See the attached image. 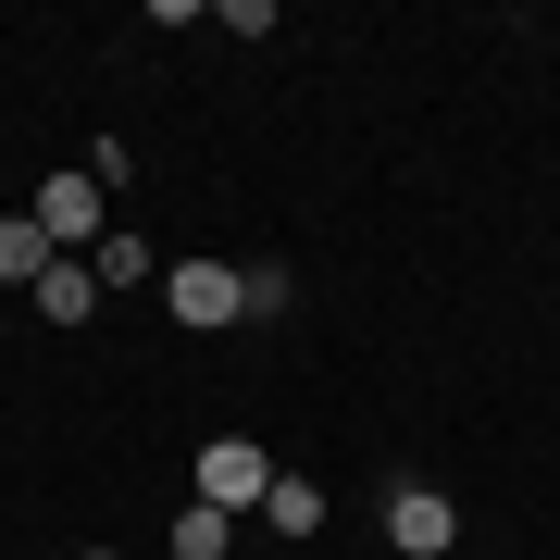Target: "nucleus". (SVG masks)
I'll use <instances>...</instances> for the list:
<instances>
[{
  "instance_id": "nucleus-3",
  "label": "nucleus",
  "mask_w": 560,
  "mask_h": 560,
  "mask_svg": "<svg viewBox=\"0 0 560 560\" xmlns=\"http://www.w3.org/2000/svg\"><path fill=\"white\" fill-rule=\"evenodd\" d=\"M38 237L75 261V249H101V175H50L38 187Z\"/></svg>"
},
{
  "instance_id": "nucleus-2",
  "label": "nucleus",
  "mask_w": 560,
  "mask_h": 560,
  "mask_svg": "<svg viewBox=\"0 0 560 560\" xmlns=\"http://www.w3.org/2000/svg\"><path fill=\"white\" fill-rule=\"evenodd\" d=\"M162 300H175L187 337H212V324H237V261H175V275H162Z\"/></svg>"
},
{
  "instance_id": "nucleus-4",
  "label": "nucleus",
  "mask_w": 560,
  "mask_h": 560,
  "mask_svg": "<svg viewBox=\"0 0 560 560\" xmlns=\"http://www.w3.org/2000/svg\"><path fill=\"white\" fill-rule=\"evenodd\" d=\"M261 486H275V460H261L249 436H212L200 448V499L212 511H261Z\"/></svg>"
},
{
  "instance_id": "nucleus-1",
  "label": "nucleus",
  "mask_w": 560,
  "mask_h": 560,
  "mask_svg": "<svg viewBox=\"0 0 560 560\" xmlns=\"http://www.w3.org/2000/svg\"><path fill=\"white\" fill-rule=\"evenodd\" d=\"M386 536H399V560H448L460 548V511L436 499V486H386Z\"/></svg>"
},
{
  "instance_id": "nucleus-5",
  "label": "nucleus",
  "mask_w": 560,
  "mask_h": 560,
  "mask_svg": "<svg viewBox=\"0 0 560 560\" xmlns=\"http://www.w3.org/2000/svg\"><path fill=\"white\" fill-rule=\"evenodd\" d=\"M25 300H38V324H88V312H101V275H88V261H50Z\"/></svg>"
},
{
  "instance_id": "nucleus-8",
  "label": "nucleus",
  "mask_w": 560,
  "mask_h": 560,
  "mask_svg": "<svg viewBox=\"0 0 560 560\" xmlns=\"http://www.w3.org/2000/svg\"><path fill=\"white\" fill-rule=\"evenodd\" d=\"M261 523H275V536H312V523H324V486L312 474H275V486H261Z\"/></svg>"
},
{
  "instance_id": "nucleus-7",
  "label": "nucleus",
  "mask_w": 560,
  "mask_h": 560,
  "mask_svg": "<svg viewBox=\"0 0 560 560\" xmlns=\"http://www.w3.org/2000/svg\"><path fill=\"white\" fill-rule=\"evenodd\" d=\"M300 312V275H287V261H249L237 275V324H287Z\"/></svg>"
},
{
  "instance_id": "nucleus-9",
  "label": "nucleus",
  "mask_w": 560,
  "mask_h": 560,
  "mask_svg": "<svg viewBox=\"0 0 560 560\" xmlns=\"http://www.w3.org/2000/svg\"><path fill=\"white\" fill-rule=\"evenodd\" d=\"M224 548H237V511L187 499V511H175V560H224Z\"/></svg>"
},
{
  "instance_id": "nucleus-10",
  "label": "nucleus",
  "mask_w": 560,
  "mask_h": 560,
  "mask_svg": "<svg viewBox=\"0 0 560 560\" xmlns=\"http://www.w3.org/2000/svg\"><path fill=\"white\" fill-rule=\"evenodd\" d=\"M88 275H101V287H150V237H101Z\"/></svg>"
},
{
  "instance_id": "nucleus-6",
  "label": "nucleus",
  "mask_w": 560,
  "mask_h": 560,
  "mask_svg": "<svg viewBox=\"0 0 560 560\" xmlns=\"http://www.w3.org/2000/svg\"><path fill=\"white\" fill-rule=\"evenodd\" d=\"M50 261H62V249L38 237V212H0V287H38Z\"/></svg>"
}]
</instances>
